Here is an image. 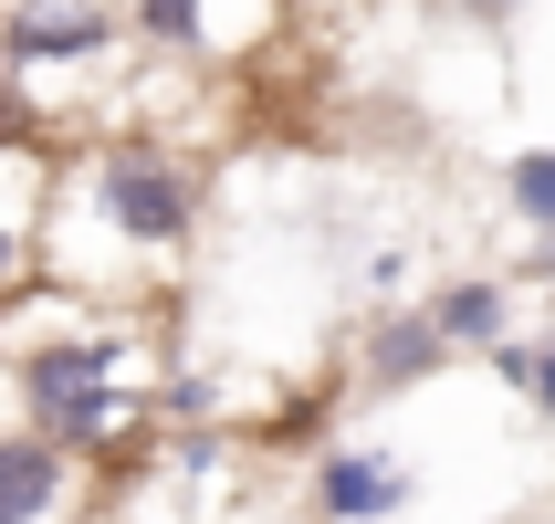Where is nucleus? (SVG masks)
Segmentation results:
<instances>
[{"mask_svg":"<svg viewBox=\"0 0 555 524\" xmlns=\"http://www.w3.org/2000/svg\"><path fill=\"white\" fill-rule=\"evenodd\" d=\"M440 368H451V346L430 336V315H420V305H377L367 325H357V388H367V399L430 388Z\"/></svg>","mask_w":555,"mask_h":524,"instance_id":"obj_5","label":"nucleus"},{"mask_svg":"<svg viewBox=\"0 0 555 524\" xmlns=\"http://www.w3.org/2000/svg\"><path fill=\"white\" fill-rule=\"evenodd\" d=\"M126 63L116 0H0V137H22L31 85H105Z\"/></svg>","mask_w":555,"mask_h":524,"instance_id":"obj_3","label":"nucleus"},{"mask_svg":"<svg viewBox=\"0 0 555 524\" xmlns=\"http://www.w3.org/2000/svg\"><path fill=\"white\" fill-rule=\"evenodd\" d=\"M503 200H514V220H525V242H545L555 231V148H514L503 157Z\"/></svg>","mask_w":555,"mask_h":524,"instance_id":"obj_10","label":"nucleus"},{"mask_svg":"<svg viewBox=\"0 0 555 524\" xmlns=\"http://www.w3.org/2000/svg\"><path fill=\"white\" fill-rule=\"evenodd\" d=\"M53 220L63 231L94 220L105 263L168 273V263H189L199 220H210V168H199V148L157 137V126H116L105 148H85V157L53 168Z\"/></svg>","mask_w":555,"mask_h":524,"instance_id":"obj_1","label":"nucleus"},{"mask_svg":"<svg viewBox=\"0 0 555 524\" xmlns=\"http://www.w3.org/2000/svg\"><path fill=\"white\" fill-rule=\"evenodd\" d=\"M0 346H11V431L53 440L63 462L116 451L126 420L157 399V378L137 368L126 325H105V315H74L53 336H0Z\"/></svg>","mask_w":555,"mask_h":524,"instance_id":"obj_2","label":"nucleus"},{"mask_svg":"<svg viewBox=\"0 0 555 524\" xmlns=\"http://www.w3.org/2000/svg\"><path fill=\"white\" fill-rule=\"evenodd\" d=\"M525 263H534V283H555V231H545V242H525Z\"/></svg>","mask_w":555,"mask_h":524,"instance_id":"obj_13","label":"nucleus"},{"mask_svg":"<svg viewBox=\"0 0 555 524\" xmlns=\"http://www.w3.org/2000/svg\"><path fill=\"white\" fill-rule=\"evenodd\" d=\"M126 42H147V53H199V63H231V22H220V0H116Z\"/></svg>","mask_w":555,"mask_h":524,"instance_id":"obj_8","label":"nucleus"},{"mask_svg":"<svg viewBox=\"0 0 555 524\" xmlns=\"http://www.w3.org/2000/svg\"><path fill=\"white\" fill-rule=\"evenodd\" d=\"M420 315H430V336L451 346V357H462V346H482V357H493V346L514 336V294H503L493 273H462V283H440V294H430Z\"/></svg>","mask_w":555,"mask_h":524,"instance_id":"obj_9","label":"nucleus"},{"mask_svg":"<svg viewBox=\"0 0 555 524\" xmlns=\"http://www.w3.org/2000/svg\"><path fill=\"white\" fill-rule=\"evenodd\" d=\"M53 148L31 137H0V294L42 283V220H53Z\"/></svg>","mask_w":555,"mask_h":524,"instance_id":"obj_4","label":"nucleus"},{"mask_svg":"<svg viewBox=\"0 0 555 524\" xmlns=\"http://www.w3.org/2000/svg\"><path fill=\"white\" fill-rule=\"evenodd\" d=\"M409 503V462L399 451H377V440H336L325 462H314V514L325 524H377Z\"/></svg>","mask_w":555,"mask_h":524,"instance_id":"obj_6","label":"nucleus"},{"mask_svg":"<svg viewBox=\"0 0 555 524\" xmlns=\"http://www.w3.org/2000/svg\"><path fill=\"white\" fill-rule=\"evenodd\" d=\"M74 494H85V462H63L53 440L0 420V524H63Z\"/></svg>","mask_w":555,"mask_h":524,"instance_id":"obj_7","label":"nucleus"},{"mask_svg":"<svg viewBox=\"0 0 555 524\" xmlns=\"http://www.w3.org/2000/svg\"><path fill=\"white\" fill-rule=\"evenodd\" d=\"M451 11H462V22H514L525 0H451Z\"/></svg>","mask_w":555,"mask_h":524,"instance_id":"obj_12","label":"nucleus"},{"mask_svg":"<svg viewBox=\"0 0 555 524\" xmlns=\"http://www.w3.org/2000/svg\"><path fill=\"white\" fill-rule=\"evenodd\" d=\"M493 378H503V388H514V399L534 409V420H555V336H545V346L503 336V346H493Z\"/></svg>","mask_w":555,"mask_h":524,"instance_id":"obj_11","label":"nucleus"}]
</instances>
